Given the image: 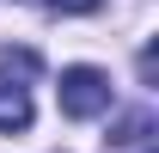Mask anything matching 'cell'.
Listing matches in <instances>:
<instances>
[{
    "mask_svg": "<svg viewBox=\"0 0 159 153\" xmlns=\"http://www.w3.org/2000/svg\"><path fill=\"white\" fill-rule=\"evenodd\" d=\"M55 104L67 123H92V116L110 110V74H98V67H61V86H55Z\"/></svg>",
    "mask_w": 159,
    "mask_h": 153,
    "instance_id": "obj_1",
    "label": "cell"
},
{
    "mask_svg": "<svg viewBox=\"0 0 159 153\" xmlns=\"http://www.w3.org/2000/svg\"><path fill=\"white\" fill-rule=\"evenodd\" d=\"M31 86H19V80H0V135H25L31 129Z\"/></svg>",
    "mask_w": 159,
    "mask_h": 153,
    "instance_id": "obj_2",
    "label": "cell"
},
{
    "mask_svg": "<svg viewBox=\"0 0 159 153\" xmlns=\"http://www.w3.org/2000/svg\"><path fill=\"white\" fill-rule=\"evenodd\" d=\"M37 67H43V61H37V49H0V80H12V74H19V86H25Z\"/></svg>",
    "mask_w": 159,
    "mask_h": 153,
    "instance_id": "obj_3",
    "label": "cell"
},
{
    "mask_svg": "<svg viewBox=\"0 0 159 153\" xmlns=\"http://www.w3.org/2000/svg\"><path fill=\"white\" fill-rule=\"evenodd\" d=\"M147 129H153V116H147V110H129L116 129H110V141H116V147H129V141H141Z\"/></svg>",
    "mask_w": 159,
    "mask_h": 153,
    "instance_id": "obj_4",
    "label": "cell"
},
{
    "mask_svg": "<svg viewBox=\"0 0 159 153\" xmlns=\"http://www.w3.org/2000/svg\"><path fill=\"white\" fill-rule=\"evenodd\" d=\"M104 0H49V12L55 19H80V12H98Z\"/></svg>",
    "mask_w": 159,
    "mask_h": 153,
    "instance_id": "obj_5",
    "label": "cell"
},
{
    "mask_svg": "<svg viewBox=\"0 0 159 153\" xmlns=\"http://www.w3.org/2000/svg\"><path fill=\"white\" fill-rule=\"evenodd\" d=\"M147 153H153V147H147Z\"/></svg>",
    "mask_w": 159,
    "mask_h": 153,
    "instance_id": "obj_6",
    "label": "cell"
}]
</instances>
